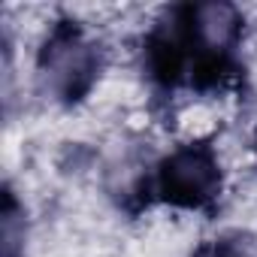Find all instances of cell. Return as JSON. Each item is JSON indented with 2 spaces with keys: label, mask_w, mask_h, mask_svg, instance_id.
Wrapping results in <instances>:
<instances>
[{
  "label": "cell",
  "mask_w": 257,
  "mask_h": 257,
  "mask_svg": "<svg viewBox=\"0 0 257 257\" xmlns=\"http://www.w3.org/2000/svg\"><path fill=\"white\" fill-rule=\"evenodd\" d=\"M167 22L188 88L215 91L236 76L245 19L233 4H182L167 13Z\"/></svg>",
  "instance_id": "1"
},
{
  "label": "cell",
  "mask_w": 257,
  "mask_h": 257,
  "mask_svg": "<svg viewBox=\"0 0 257 257\" xmlns=\"http://www.w3.org/2000/svg\"><path fill=\"white\" fill-rule=\"evenodd\" d=\"M100 73V43L76 19H58L37 52V82L43 94L61 106H76L97 88Z\"/></svg>",
  "instance_id": "2"
},
{
  "label": "cell",
  "mask_w": 257,
  "mask_h": 257,
  "mask_svg": "<svg viewBox=\"0 0 257 257\" xmlns=\"http://www.w3.org/2000/svg\"><path fill=\"white\" fill-rule=\"evenodd\" d=\"M224 170L212 140H191L176 146L155 164L152 197L185 212H206L221 200Z\"/></svg>",
  "instance_id": "3"
},
{
  "label": "cell",
  "mask_w": 257,
  "mask_h": 257,
  "mask_svg": "<svg viewBox=\"0 0 257 257\" xmlns=\"http://www.w3.org/2000/svg\"><path fill=\"white\" fill-rule=\"evenodd\" d=\"M0 224H4V257H19L25 242V212L16 200V194L4 191V209H0Z\"/></svg>",
  "instance_id": "4"
},
{
  "label": "cell",
  "mask_w": 257,
  "mask_h": 257,
  "mask_svg": "<svg viewBox=\"0 0 257 257\" xmlns=\"http://www.w3.org/2000/svg\"><path fill=\"white\" fill-rule=\"evenodd\" d=\"M251 149H254V155H257V127H254V137H251Z\"/></svg>",
  "instance_id": "5"
}]
</instances>
